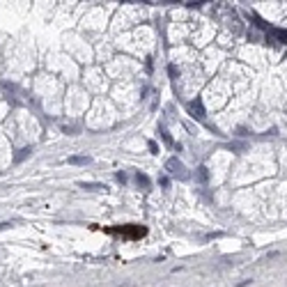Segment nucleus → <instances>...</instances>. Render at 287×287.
Listing matches in <instances>:
<instances>
[{"mask_svg": "<svg viewBox=\"0 0 287 287\" xmlns=\"http://www.w3.org/2000/svg\"><path fill=\"white\" fill-rule=\"evenodd\" d=\"M166 170H168L173 177H177V179H189L186 166L179 161V159H168V161H166Z\"/></svg>", "mask_w": 287, "mask_h": 287, "instance_id": "1", "label": "nucleus"}, {"mask_svg": "<svg viewBox=\"0 0 287 287\" xmlns=\"http://www.w3.org/2000/svg\"><path fill=\"white\" fill-rule=\"evenodd\" d=\"M110 232H119V234H124V237L138 239V237H142V234H145L147 230L140 228V225H133V230H131V228H119V230H110Z\"/></svg>", "mask_w": 287, "mask_h": 287, "instance_id": "2", "label": "nucleus"}, {"mask_svg": "<svg viewBox=\"0 0 287 287\" xmlns=\"http://www.w3.org/2000/svg\"><path fill=\"white\" fill-rule=\"evenodd\" d=\"M189 110L193 113V117H198V119L205 117V110H202V103L200 101H191L189 103Z\"/></svg>", "mask_w": 287, "mask_h": 287, "instance_id": "3", "label": "nucleus"}, {"mask_svg": "<svg viewBox=\"0 0 287 287\" xmlns=\"http://www.w3.org/2000/svg\"><path fill=\"white\" fill-rule=\"evenodd\" d=\"M135 179H138V184H140L142 189H150V177H147V175L138 173V175H135Z\"/></svg>", "mask_w": 287, "mask_h": 287, "instance_id": "4", "label": "nucleus"}, {"mask_svg": "<svg viewBox=\"0 0 287 287\" xmlns=\"http://www.w3.org/2000/svg\"><path fill=\"white\" fill-rule=\"evenodd\" d=\"M69 163H74V166H85V163H90V157H71Z\"/></svg>", "mask_w": 287, "mask_h": 287, "instance_id": "5", "label": "nucleus"}, {"mask_svg": "<svg viewBox=\"0 0 287 287\" xmlns=\"http://www.w3.org/2000/svg\"><path fill=\"white\" fill-rule=\"evenodd\" d=\"M81 189H85V191H103L106 186H103V184H85V182H81Z\"/></svg>", "mask_w": 287, "mask_h": 287, "instance_id": "6", "label": "nucleus"}, {"mask_svg": "<svg viewBox=\"0 0 287 287\" xmlns=\"http://www.w3.org/2000/svg\"><path fill=\"white\" fill-rule=\"evenodd\" d=\"M207 177H209V175H207V168H198V179H200V182H207Z\"/></svg>", "mask_w": 287, "mask_h": 287, "instance_id": "7", "label": "nucleus"}]
</instances>
